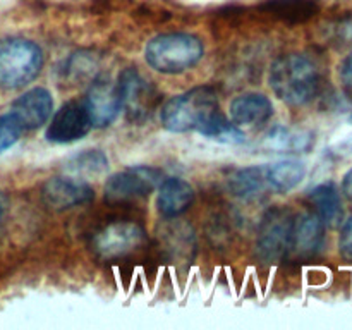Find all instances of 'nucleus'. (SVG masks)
Wrapping results in <instances>:
<instances>
[{"label": "nucleus", "mask_w": 352, "mask_h": 330, "mask_svg": "<svg viewBox=\"0 0 352 330\" xmlns=\"http://www.w3.org/2000/svg\"><path fill=\"white\" fill-rule=\"evenodd\" d=\"M268 81L282 102L301 107L318 95L322 76L318 65L308 55L285 54L272 64Z\"/></svg>", "instance_id": "nucleus-1"}, {"label": "nucleus", "mask_w": 352, "mask_h": 330, "mask_svg": "<svg viewBox=\"0 0 352 330\" xmlns=\"http://www.w3.org/2000/svg\"><path fill=\"white\" fill-rule=\"evenodd\" d=\"M203 55V41L189 33L158 34L144 48L148 65L162 74H181L195 67Z\"/></svg>", "instance_id": "nucleus-2"}, {"label": "nucleus", "mask_w": 352, "mask_h": 330, "mask_svg": "<svg viewBox=\"0 0 352 330\" xmlns=\"http://www.w3.org/2000/svg\"><path fill=\"white\" fill-rule=\"evenodd\" d=\"M219 112V98L210 86H198L168 100L160 110L162 126L170 133L198 131Z\"/></svg>", "instance_id": "nucleus-3"}, {"label": "nucleus", "mask_w": 352, "mask_h": 330, "mask_svg": "<svg viewBox=\"0 0 352 330\" xmlns=\"http://www.w3.org/2000/svg\"><path fill=\"white\" fill-rule=\"evenodd\" d=\"M43 67V52L26 38L0 40V88L19 89L36 79Z\"/></svg>", "instance_id": "nucleus-4"}, {"label": "nucleus", "mask_w": 352, "mask_h": 330, "mask_svg": "<svg viewBox=\"0 0 352 330\" xmlns=\"http://www.w3.org/2000/svg\"><path fill=\"white\" fill-rule=\"evenodd\" d=\"M294 219L285 206H274L265 213L256 236V256L261 263L274 265L289 256Z\"/></svg>", "instance_id": "nucleus-5"}, {"label": "nucleus", "mask_w": 352, "mask_h": 330, "mask_svg": "<svg viewBox=\"0 0 352 330\" xmlns=\"http://www.w3.org/2000/svg\"><path fill=\"white\" fill-rule=\"evenodd\" d=\"M146 243L143 226L134 220H112L100 227L91 237V250L107 261L129 256Z\"/></svg>", "instance_id": "nucleus-6"}, {"label": "nucleus", "mask_w": 352, "mask_h": 330, "mask_svg": "<svg viewBox=\"0 0 352 330\" xmlns=\"http://www.w3.org/2000/svg\"><path fill=\"white\" fill-rule=\"evenodd\" d=\"M120 105L131 122H144L160 107L162 95L136 67H127L117 79Z\"/></svg>", "instance_id": "nucleus-7"}, {"label": "nucleus", "mask_w": 352, "mask_h": 330, "mask_svg": "<svg viewBox=\"0 0 352 330\" xmlns=\"http://www.w3.org/2000/svg\"><path fill=\"white\" fill-rule=\"evenodd\" d=\"M164 181V172L151 165H133L107 179L105 199L124 203L151 195Z\"/></svg>", "instance_id": "nucleus-8"}, {"label": "nucleus", "mask_w": 352, "mask_h": 330, "mask_svg": "<svg viewBox=\"0 0 352 330\" xmlns=\"http://www.w3.org/2000/svg\"><path fill=\"white\" fill-rule=\"evenodd\" d=\"M41 199L45 205L55 212L76 208L88 205L95 199V191L91 186L76 175H58L50 177L41 188Z\"/></svg>", "instance_id": "nucleus-9"}, {"label": "nucleus", "mask_w": 352, "mask_h": 330, "mask_svg": "<svg viewBox=\"0 0 352 330\" xmlns=\"http://www.w3.org/2000/svg\"><path fill=\"white\" fill-rule=\"evenodd\" d=\"M93 127L82 100H69L62 103L60 109L54 113L47 127V138L50 143L65 144L85 138Z\"/></svg>", "instance_id": "nucleus-10"}, {"label": "nucleus", "mask_w": 352, "mask_h": 330, "mask_svg": "<svg viewBox=\"0 0 352 330\" xmlns=\"http://www.w3.org/2000/svg\"><path fill=\"white\" fill-rule=\"evenodd\" d=\"M82 103L88 110L93 127L110 126L122 110L117 82L105 76H98L93 79L85 98H82Z\"/></svg>", "instance_id": "nucleus-11"}, {"label": "nucleus", "mask_w": 352, "mask_h": 330, "mask_svg": "<svg viewBox=\"0 0 352 330\" xmlns=\"http://www.w3.org/2000/svg\"><path fill=\"white\" fill-rule=\"evenodd\" d=\"M54 98L52 93L45 88H33L17 96L10 105V113L17 119L24 131L38 129L43 126L52 116Z\"/></svg>", "instance_id": "nucleus-12"}, {"label": "nucleus", "mask_w": 352, "mask_h": 330, "mask_svg": "<svg viewBox=\"0 0 352 330\" xmlns=\"http://www.w3.org/2000/svg\"><path fill=\"white\" fill-rule=\"evenodd\" d=\"M325 227L316 213H302L296 217L289 254L299 260H308L318 254L325 241Z\"/></svg>", "instance_id": "nucleus-13"}, {"label": "nucleus", "mask_w": 352, "mask_h": 330, "mask_svg": "<svg viewBox=\"0 0 352 330\" xmlns=\"http://www.w3.org/2000/svg\"><path fill=\"white\" fill-rule=\"evenodd\" d=\"M230 119L239 127L261 126L274 116V105L263 93H244L230 102Z\"/></svg>", "instance_id": "nucleus-14"}, {"label": "nucleus", "mask_w": 352, "mask_h": 330, "mask_svg": "<svg viewBox=\"0 0 352 330\" xmlns=\"http://www.w3.org/2000/svg\"><path fill=\"white\" fill-rule=\"evenodd\" d=\"M195 199V189L188 181L181 177L164 179L158 186L157 208L165 219H177L184 212H188L189 206Z\"/></svg>", "instance_id": "nucleus-15"}, {"label": "nucleus", "mask_w": 352, "mask_h": 330, "mask_svg": "<svg viewBox=\"0 0 352 330\" xmlns=\"http://www.w3.org/2000/svg\"><path fill=\"white\" fill-rule=\"evenodd\" d=\"M229 189L241 201H256L270 192L267 182V164L250 165L234 172L229 179Z\"/></svg>", "instance_id": "nucleus-16"}, {"label": "nucleus", "mask_w": 352, "mask_h": 330, "mask_svg": "<svg viewBox=\"0 0 352 330\" xmlns=\"http://www.w3.org/2000/svg\"><path fill=\"white\" fill-rule=\"evenodd\" d=\"M306 177V165L298 158H285L267 164V182L270 192L285 195Z\"/></svg>", "instance_id": "nucleus-17"}, {"label": "nucleus", "mask_w": 352, "mask_h": 330, "mask_svg": "<svg viewBox=\"0 0 352 330\" xmlns=\"http://www.w3.org/2000/svg\"><path fill=\"white\" fill-rule=\"evenodd\" d=\"M308 198L315 206V213L323 220L325 226L337 227L342 222V201H340V195L333 182H322V184L315 186L308 192Z\"/></svg>", "instance_id": "nucleus-18"}, {"label": "nucleus", "mask_w": 352, "mask_h": 330, "mask_svg": "<svg viewBox=\"0 0 352 330\" xmlns=\"http://www.w3.org/2000/svg\"><path fill=\"white\" fill-rule=\"evenodd\" d=\"M313 136L306 131L277 126L265 134L261 146L274 153H299L311 146Z\"/></svg>", "instance_id": "nucleus-19"}, {"label": "nucleus", "mask_w": 352, "mask_h": 330, "mask_svg": "<svg viewBox=\"0 0 352 330\" xmlns=\"http://www.w3.org/2000/svg\"><path fill=\"white\" fill-rule=\"evenodd\" d=\"M265 12L289 24L306 23L320 12L318 0H267L261 6Z\"/></svg>", "instance_id": "nucleus-20"}, {"label": "nucleus", "mask_w": 352, "mask_h": 330, "mask_svg": "<svg viewBox=\"0 0 352 330\" xmlns=\"http://www.w3.org/2000/svg\"><path fill=\"white\" fill-rule=\"evenodd\" d=\"M64 168L71 175L76 177H91V175H100L109 168V157L102 150H82L79 153L72 155L65 160Z\"/></svg>", "instance_id": "nucleus-21"}, {"label": "nucleus", "mask_w": 352, "mask_h": 330, "mask_svg": "<svg viewBox=\"0 0 352 330\" xmlns=\"http://www.w3.org/2000/svg\"><path fill=\"white\" fill-rule=\"evenodd\" d=\"M198 133L201 134V136L208 138V140L219 141V143L226 144H239L244 143V140H246V134L239 129V126L230 122L223 113H220V110L213 113V116L199 127Z\"/></svg>", "instance_id": "nucleus-22"}, {"label": "nucleus", "mask_w": 352, "mask_h": 330, "mask_svg": "<svg viewBox=\"0 0 352 330\" xmlns=\"http://www.w3.org/2000/svg\"><path fill=\"white\" fill-rule=\"evenodd\" d=\"M23 127L10 112L0 116V153L12 148L19 141Z\"/></svg>", "instance_id": "nucleus-23"}, {"label": "nucleus", "mask_w": 352, "mask_h": 330, "mask_svg": "<svg viewBox=\"0 0 352 330\" xmlns=\"http://www.w3.org/2000/svg\"><path fill=\"white\" fill-rule=\"evenodd\" d=\"M95 60H93V57H89L88 54H76L74 57L69 60V65H67V72L71 76H74V78H79L82 79V76L89 74L91 72V69L95 67Z\"/></svg>", "instance_id": "nucleus-24"}, {"label": "nucleus", "mask_w": 352, "mask_h": 330, "mask_svg": "<svg viewBox=\"0 0 352 330\" xmlns=\"http://www.w3.org/2000/svg\"><path fill=\"white\" fill-rule=\"evenodd\" d=\"M339 251L346 261L352 263V215L344 222L339 236Z\"/></svg>", "instance_id": "nucleus-25"}, {"label": "nucleus", "mask_w": 352, "mask_h": 330, "mask_svg": "<svg viewBox=\"0 0 352 330\" xmlns=\"http://www.w3.org/2000/svg\"><path fill=\"white\" fill-rule=\"evenodd\" d=\"M339 76H340V81H342V85L346 86V88L352 89V52L347 55L346 58H344L342 64H340Z\"/></svg>", "instance_id": "nucleus-26"}, {"label": "nucleus", "mask_w": 352, "mask_h": 330, "mask_svg": "<svg viewBox=\"0 0 352 330\" xmlns=\"http://www.w3.org/2000/svg\"><path fill=\"white\" fill-rule=\"evenodd\" d=\"M337 40L344 41V43H351L352 41V19H346L342 23L337 24L336 28Z\"/></svg>", "instance_id": "nucleus-27"}, {"label": "nucleus", "mask_w": 352, "mask_h": 330, "mask_svg": "<svg viewBox=\"0 0 352 330\" xmlns=\"http://www.w3.org/2000/svg\"><path fill=\"white\" fill-rule=\"evenodd\" d=\"M7 212H9V199L3 195V191H0V236H2L3 226H6Z\"/></svg>", "instance_id": "nucleus-28"}, {"label": "nucleus", "mask_w": 352, "mask_h": 330, "mask_svg": "<svg viewBox=\"0 0 352 330\" xmlns=\"http://www.w3.org/2000/svg\"><path fill=\"white\" fill-rule=\"evenodd\" d=\"M342 192L346 195V198H349L352 201V168L347 170V174L342 179Z\"/></svg>", "instance_id": "nucleus-29"}]
</instances>
